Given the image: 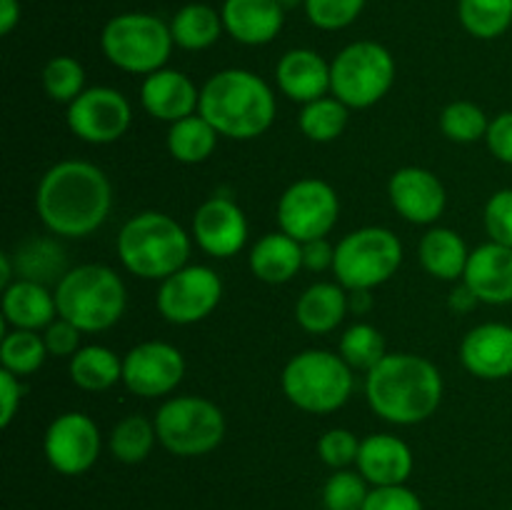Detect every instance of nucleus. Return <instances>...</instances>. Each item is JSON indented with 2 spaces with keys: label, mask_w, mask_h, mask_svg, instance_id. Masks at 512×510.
<instances>
[{
  "label": "nucleus",
  "mask_w": 512,
  "mask_h": 510,
  "mask_svg": "<svg viewBox=\"0 0 512 510\" xmlns=\"http://www.w3.org/2000/svg\"><path fill=\"white\" fill-rule=\"evenodd\" d=\"M13 260H10V253H0V288H8L13 283Z\"/></svg>",
  "instance_id": "51"
},
{
  "label": "nucleus",
  "mask_w": 512,
  "mask_h": 510,
  "mask_svg": "<svg viewBox=\"0 0 512 510\" xmlns=\"http://www.w3.org/2000/svg\"><path fill=\"white\" fill-rule=\"evenodd\" d=\"M220 133L200 113L170 123L168 128V153L183 165L205 163L218 148Z\"/></svg>",
  "instance_id": "30"
},
{
  "label": "nucleus",
  "mask_w": 512,
  "mask_h": 510,
  "mask_svg": "<svg viewBox=\"0 0 512 510\" xmlns=\"http://www.w3.org/2000/svg\"><path fill=\"white\" fill-rule=\"evenodd\" d=\"M275 83L288 100L308 105L330 93V63L310 48H293L275 65Z\"/></svg>",
  "instance_id": "22"
},
{
  "label": "nucleus",
  "mask_w": 512,
  "mask_h": 510,
  "mask_svg": "<svg viewBox=\"0 0 512 510\" xmlns=\"http://www.w3.org/2000/svg\"><path fill=\"white\" fill-rule=\"evenodd\" d=\"M305 15L320 30H343L358 20L365 0H305Z\"/></svg>",
  "instance_id": "40"
},
{
  "label": "nucleus",
  "mask_w": 512,
  "mask_h": 510,
  "mask_svg": "<svg viewBox=\"0 0 512 510\" xmlns=\"http://www.w3.org/2000/svg\"><path fill=\"white\" fill-rule=\"evenodd\" d=\"M113 210V185L90 160H60L50 165L35 190L40 223L60 238H88Z\"/></svg>",
  "instance_id": "1"
},
{
  "label": "nucleus",
  "mask_w": 512,
  "mask_h": 510,
  "mask_svg": "<svg viewBox=\"0 0 512 510\" xmlns=\"http://www.w3.org/2000/svg\"><path fill=\"white\" fill-rule=\"evenodd\" d=\"M225 33L240 45H268L280 35L285 23V10L278 0H225L223 8Z\"/></svg>",
  "instance_id": "23"
},
{
  "label": "nucleus",
  "mask_w": 512,
  "mask_h": 510,
  "mask_svg": "<svg viewBox=\"0 0 512 510\" xmlns=\"http://www.w3.org/2000/svg\"><path fill=\"white\" fill-rule=\"evenodd\" d=\"M418 258L425 273L438 280H463L465 268H468L470 250L468 243L455 233L453 228L433 225L428 233L420 238Z\"/></svg>",
  "instance_id": "27"
},
{
  "label": "nucleus",
  "mask_w": 512,
  "mask_h": 510,
  "mask_svg": "<svg viewBox=\"0 0 512 510\" xmlns=\"http://www.w3.org/2000/svg\"><path fill=\"white\" fill-rule=\"evenodd\" d=\"M70 380L85 393H103L123 380V358L105 345H83L68 363Z\"/></svg>",
  "instance_id": "28"
},
{
  "label": "nucleus",
  "mask_w": 512,
  "mask_h": 510,
  "mask_svg": "<svg viewBox=\"0 0 512 510\" xmlns=\"http://www.w3.org/2000/svg\"><path fill=\"white\" fill-rule=\"evenodd\" d=\"M460 363L473 378L505 380L512 375V325L480 323L460 340Z\"/></svg>",
  "instance_id": "18"
},
{
  "label": "nucleus",
  "mask_w": 512,
  "mask_h": 510,
  "mask_svg": "<svg viewBox=\"0 0 512 510\" xmlns=\"http://www.w3.org/2000/svg\"><path fill=\"white\" fill-rule=\"evenodd\" d=\"M155 443H158V430H155V420L145 418V415H125L123 420L113 425L110 430L108 448L115 460L125 465L143 463L150 453H153Z\"/></svg>",
  "instance_id": "31"
},
{
  "label": "nucleus",
  "mask_w": 512,
  "mask_h": 510,
  "mask_svg": "<svg viewBox=\"0 0 512 510\" xmlns=\"http://www.w3.org/2000/svg\"><path fill=\"white\" fill-rule=\"evenodd\" d=\"M510 510H512V508H510Z\"/></svg>",
  "instance_id": "53"
},
{
  "label": "nucleus",
  "mask_w": 512,
  "mask_h": 510,
  "mask_svg": "<svg viewBox=\"0 0 512 510\" xmlns=\"http://www.w3.org/2000/svg\"><path fill=\"white\" fill-rule=\"evenodd\" d=\"M335 263V245L328 238H315L303 243V268L320 273V270H333Z\"/></svg>",
  "instance_id": "47"
},
{
  "label": "nucleus",
  "mask_w": 512,
  "mask_h": 510,
  "mask_svg": "<svg viewBox=\"0 0 512 510\" xmlns=\"http://www.w3.org/2000/svg\"><path fill=\"white\" fill-rule=\"evenodd\" d=\"M158 443L180 458L208 455L223 443L225 415L213 400L200 395H175L155 413Z\"/></svg>",
  "instance_id": "10"
},
{
  "label": "nucleus",
  "mask_w": 512,
  "mask_h": 510,
  "mask_svg": "<svg viewBox=\"0 0 512 510\" xmlns=\"http://www.w3.org/2000/svg\"><path fill=\"white\" fill-rule=\"evenodd\" d=\"M490 128V120L485 110L473 100H453L440 113V130L448 140L460 145L478 143L485 140Z\"/></svg>",
  "instance_id": "37"
},
{
  "label": "nucleus",
  "mask_w": 512,
  "mask_h": 510,
  "mask_svg": "<svg viewBox=\"0 0 512 510\" xmlns=\"http://www.w3.org/2000/svg\"><path fill=\"white\" fill-rule=\"evenodd\" d=\"M23 403V383L15 373L0 368V425L8 428Z\"/></svg>",
  "instance_id": "46"
},
{
  "label": "nucleus",
  "mask_w": 512,
  "mask_h": 510,
  "mask_svg": "<svg viewBox=\"0 0 512 510\" xmlns=\"http://www.w3.org/2000/svg\"><path fill=\"white\" fill-rule=\"evenodd\" d=\"M485 143H488V150L500 163L512 165V110H505V113L495 115L490 120Z\"/></svg>",
  "instance_id": "45"
},
{
  "label": "nucleus",
  "mask_w": 512,
  "mask_h": 510,
  "mask_svg": "<svg viewBox=\"0 0 512 510\" xmlns=\"http://www.w3.org/2000/svg\"><path fill=\"white\" fill-rule=\"evenodd\" d=\"M360 440L353 430L348 428H330L320 435L318 455L328 468L343 470L358 460Z\"/></svg>",
  "instance_id": "41"
},
{
  "label": "nucleus",
  "mask_w": 512,
  "mask_h": 510,
  "mask_svg": "<svg viewBox=\"0 0 512 510\" xmlns=\"http://www.w3.org/2000/svg\"><path fill=\"white\" fill-rule=\"evenodd\" d=\"M193 243L210 258H233L245 248L250 235L243 208L228 195H213L198 205L190 223Z\"/></svg>",
  "instance_id": "16"
},
{
  "label": "nucleus",
  "mask_w": 512,
  "mask_h": 510,
  "mask_svg": "<svg viewBox=\"0 0 512 510\" xmlns=\"http://www.w3.org/2000/svg\"><path fill=\"white\" fill-rule=\"evenodd\" d=\"M280 388L298 410L310 415L335 413L355 388L353 368L340 353L308 348L295 353L280 373Z\"/></svg>",
  "instance_id": "6"
},
{
  "label": "nucleus",
  "mask_w": 512,
  "mask_h": 510,
  "mask_svg": "<svg viewBox=\"0 0 512 510\" xmlns=\"http://www.w3.org/2000/svg\"><path fill=\"white\" fill-rule=\"evenodd\" d=\"M403 265V243L380 225L353 230L335 245L333 275L345 290H373L388 283Z\"/></svg>",
  "instance_id": "9"
},
{
  "label": "nucleus",
  "mask_w": 512,
  "mask_h": 510,
  "mask_svg": "<svg viewBox=\"0 0 512 510\" xmlns=\"http://www.w3.org/2000/svg\"><path fill=\"white\" fill-rule=\"evenodd\" d=\"M443 375L433 360L415 353H388L365 373V398L385 423L418 425L443 403Z\"/></svg>",
  "instance_id": "2"
},
{
  "label": "nucleus",
  "mask_w": 512,
  "mask_h": 510,
  "mask_svg": "<svg viewBox=\"0 0 512 510\" xmlns=\"http://www.w3.org/2000/svg\"><path fill=\"white\" fill-rule=\"evenodd\" d=\"M460 25L478 40H495L512 25V0H458Z\"/></svg>",
  "instance_id": "34"
},
{
  "label": "nucleus",
  "mask_w": 512,
  "mask_h": 510,
  "mask_svg": "<svg viewBox=\"0 0 512 510\" xmlns=\"http://www.w3.org/2000/svg\"><path fill=\"white\" fill-rule=\"evenodd\" d=\"M348 313V290L340 283H328V280H320V283L305 288L295 303V320L310 335L333 333L348 318Z\"/></svg>",
  "instance_id": "26"
},
{
  "label": "nucleus",
  "mask_w": 512,
  "mask_h": 510,
  "mask_svg": "<svg viewBox=\"0 0 512 510\" xmlns=\"http://www.w3.org/2000/svg\"><path fill=\"white\" fill-rule=\"evenodd\" d=\"M223 298V280L210 265H185L160 280L155 305L173 325H195L208 318Z\"/></svg>",
  "instance_id": "12"
},
{
  "label": "nucleus",
  "mask_w": 512,
  "mask_h": 510,
  "mask_svg": "<svg viewBox=\"0 0 512 510\" xmlns=\"http://www.w3.org/2000/svg\"><path fill=\"white\" fill-rule=\"evenodd\" d=\"M53 293L60 318L78 325L83 333H103L113 328L128 305L123 278L100 263L68 268V273L55 283Z\"/></svg>",
  "instance_id": "5"
},
{
  "label": "nucleus",
  "mask_w": 512,
  "mask_h": 510,
  "mask_svg": "<svg viewBox=\"0 0 512 510\" xmlns=\"http://www.w3.org/2000/svg\"><path fill=\"white\" fill-rule=\"evenodd\" d=\"M363 510H423V500L408 485H380L370 488Z\"/></svg>",
  "instance_id": "44"
},
{
  "label": "nucleus",
  "mask_w": 512,
  "mask_h": 510,
  "mask_svg": "<svg viewBox=\"0 0 512 510\" xmlns=\"http://www.w3.org/2000/svg\"><path fill=\"white\" fill-rule=\"evenodd\" d=\"M15 268H18V278L38 280V283H45V280L63 278L68 273L65 268V253L55 240L40 238V240H28L18 248V255H15Z\"/></svg>",
  "instance_id": "35"
},
{
  "label": "nucleus",
  "mask_w": 512,
  "mask_h": 510,
  "mask_svg": "<svg viewBox=\"0 0 512 510\" xmlns=\"http://www.w3.org/2000/svg\"><path fill=\"white\" fill-rule=\"evenodd\" d=\"M350 108L340 103L335 95H323L313 103L303 105L298 115L300 133L313 143H333L348 128Z\"/></svg>",
  "instance_id": "32"
},
{
  "label": "nucleus",
  "mask_w": 512,
  "mask_h": 510,
  "mask_svg": "<svg viewBox=\"0 0 512 510\" xmlns=\"http://www.w3.org/2000/svg\"><path fill=\"white\" fill-rule=\"evenodd\" d=\"M338 353L353 370L370 373L388 355V350H385L383 333L375 325L355 323L340 335Z\"/></svg>",
  "instance_id": "36"
},
{
  "label": "nucleus",
  "mask_w": 512,
  "mask_h": 510,
  "mask_svg": "<svg viewBox=\"0 0 512 510\" xmlns=\"http://www.w3.org/2000/svg\"><path fill=\"white\" fill-rule=\"evenodd\" d=\"M373 290H348V310L353 315H368L373 310Z\"/></svg>",
  "instance_id": "50"
},
{
  "label": "nucleus",
  "mask_w": 512,
  "mask_h": 510,
  "mask_svg": "<svg viewBox=\"0 0 512 510\" xmlns=\"http://www.w3.org/2000/svg\"><path fill=\"white\" fill-rule=\"evenodd\" d=\"M20 23V0H0V35H10Z\"/></svg>",
  "instance_id": "49"
},
{
  "label": "nucleus",
  "mask_w": 512,
  "mask_h": 510,
  "mask_svg": "<svg viewBox=\"0 0 512 510\" xmlns=\"http://www.w3.org/2000/svg\"><path fill=\"white\" fill-rule=\"evenodd\" d=\"M278 5L288 13V10H295L298 5H305V0H278Z\"/></svg>",
  "instance_id": "52"
},
{
  "label": "nucleus",
  "mask_w": 512,
  "mask_h": 510,
  "mask_svg": "<svg viewBox=\"0 0 512 510\" xmlns=\"http://www.w3.org/2000/svg\"><path fill=\"white\" fill-rule=\"evenodd\" d=\"M65 120L70 133L83 143L110 145L128 133L133 123V105L118 88L95 85L85 88L68 105Z\"/></svg>",
  "instance_id": "13"
},
{
  "label": "nucleus",
  "mask_w": 512,
  "mask_h": 510,
  "mask_svg": "<svg viewBox=\"0 0 512 510\" xmlns=\"http://www.w3.org/2000/svg\"><path fill=\"white\" fill-rule=\"evenodd\" d=\"M395 58L375 40H355L330 60V95L350 110L373 108L395 83Z\"/></svg>",
  "instance_id": "8"
},
{
  "label": "nucleus",
  "mask_w": 512,
  "mask_h": 510,
  "mask_svg": "<svg viewBox=\"0 0 512 510\" xmlns=\"http://www.w3.org/2000/svg\"><path fill=\"white\" fill-rule=\"evenodd\" d=\"M58 318L55 293L38 280L18 278L3 288V325L43 333Z\"/></svg>",
  "instance_id": "24"
},
{
  "label": "nucleus",
  "mask_w": 512,
  "mask_h": 510,
  "mask_svg": "<svg viewBox=\"0 0 512 510\" xmlns=\"http://www.w3.org/2000/svg\"><path fill=\"white\" fill-rule=\"evenodd\" d=\"M185 378V355L165 340H143L123 355V385L138 398L170 395Z\"/></svg>",
  "instance_id": "15"
},
{
  "label": "nucleus",
  "mask_w": 512,
  "mask_h": 510,
  "mask_svg": "<svg viewBox=\"0 0 512 510\" xmlns=\"http://www.w3.org/2000/svg\"><path fill=\"white\" fill-rule=\"evenodd\" d=\"M368 485L358 470H335L323 485L325 510H363L370 493Z\"/></svg>",
  "instance_id": "39"
},
{
  "label": "nucleus",
  "mask_w": 512,
  "mask_h": 510,
  "mask_svg": "<svg viewBox=\"0 0 512 510\" xmlns=\"http://www.w3.org/2000/svg\"><path fill=\"white\" fill-rule=\"evenodd\" d=\"M413 450L403 438L390 433H373L360 440L358 473L373 488L380 485H405L413 473Z\"/></svg>",
  "instance_id": "20"
},
{
  "label": "nucleus",
  "mask_w": 512,
  "mask_h": 510,
  "mask_svg": "<svg viewBox=\"0 0 512 510\" xmlns=\"http://www.w3.org/2000/svg\"><path fill=\"white\" fill-rule=\"evenodd\" d=\"M223 15L208 3H188L173 15L170 20V33H173V43L178 48L190 50H208L215 45L223 35Z\"/></svg>",
  "instance_id": "29"
},
{
  "label": "nucleus",
  "mask_w": 512,
  "mask_h": 510,
  "mask_svg": "<svg viewBox=\"0 0 512 510\" xmlns=\"http://www.w3.org/2000/svg\"><path fill=\"white\" fill-rule=\"evenodd\" d=\"M40 83L50 100L70 105L85 90V68L73 55H55L45 63Z\"/></svg>",
  "instance_id": "38"
},
{
  "label": "nucleus",
  "mask_w": 512,
  "mask_h": 510,
  "mask_svg": "<svg viewBox=\"0 0 512 510\" xmlns=\"http://www.w3.org/2000/svg\"><path fill=\"white\" fill-rule=\"evenodd\" d=\"M48 348H45L43 333L38 330H20L13 328L0 340V365L3 370H10L18 378L33 375L48 360Z\"/></svg>",
  "instance_id": "33"
},
{
  "label": "nucleus",
  "mask_w": 512,
  "mask_h": 510,
  "mask_svg": "<svg viewBox=\"0 0 512 510\" xmlns=\"http://www.w3.org/2000/svg\"><path fill=\"white\" fill-rule=\"evenodd\" d=\"M80 335H83V330H80L78 325H73L70 320L60 318L58 315V318L43 330V340L50 358H73V355L83 348V345H80Z\"/></svg>",
  "instance_id": "43"
},
{
  "label": "nucleus",
  "mask_w": 512,
  "mask_h": 510,
  "mask_svg": "<svg viewBox=\"0 0 512 510\" xmlns=\"http://www.w3.org/2000/svg\"><path fill=\"white\" fill-rule=\"evenodd\" d=\"M340 218V198L320 178H300L278 200V225L298 243L328 238Z\"/></svg>",
  "instance_id": "11"
},
{
  "label": "nucleus",
  "mask_w": 512,
  "mask_h": 510,
  "mask_svg": "<svg viewBox=\"0 0 512 510\" xmlns=\"http://www.w3.org/2000/svg\"><path fill=\"white\" fill-rule=\"evenodd\" d=\"M463 283L478 295L480 303H512V248L490 240L470 250Z\"/></svg>",
  "instance_id": "21"
},
{
  "label": "nucleus",
  "mask_w": 512,
  "mask_h": 510,
  "mask_svg": "<svg viewBox=\"0 0 512 510\" xmlns=\"http://www.w3.org/2000/svg\"><path fill=\"white\" fill-rule=\"evenodd\" d=\"M250 273L268 285L290 283L303 268V243L288 233H265L250 250Z\"/></svg>",
  "instance_id": "25"
},
{
  "label": "nucleus",
  "mask_w": 512,
  "mask_h": 510,
  "mask_svg": "<svg viewBox=\"0 0 512 510\" xmlns=\"http://www.w3.org/2000/svg\"><path fill=\"white\" fill-rule=\"evenodd\" d=\"M198 113L220 138L255 140L265 135L278 113L273 88L245 68H225L210 75L200 88Z\"/></svg>",
  "instance_id": "3"
},
{
  "label": "nucleus",
  "mask_w": 512,
  "mask_h": 510,
  "mask_svg": "<svg viewBox=\"0 0 512 510\" xmlns=\"http://www.w3.org/2000/svg\"><path fill=\"white\" fill-rule=\"evenodd\" d=\"M388 198L395 213L413 225L438 223L448 205L443 180L420 165H405L390 175Z\"/></svg>",
  "instance_id": "17"
},
{
  "label": "nucleus",
  "mask_w": 512,
  "mask_h": 510,
  "mask_svg": "<svg viewBox=\"0 0 512 510\" xmlns=\"http://www.w3.org/2000/svg\"><path fill=\"white\" fill-rule=\"evenodd\" d=\"M140 103L145 113L163 123H178V120L195 115L200 108V90L183 70L160 68L145 75L140 85Z\"/></svg>",
  "instance_id": "19"
},
{
  "label": "nucleus",
  "mask_w": 512,
  "mask_h": 510,
  "mask_svg": "<svg viewBox=\"0 0 512 510\" xmlns=\"http://www.w3.org/2000/svg\"><path fill=\"white\" fill-rule=\"evenodd\" d=\"M100 48L118 70L130 75H150L168 68L173 53L170 23L153 13H120L103 25Z\"/></svg>",
  "instance_id": "7"
},
{
  "label": "nucleus",
  "mask_w": 512,
  "mask_h": 510,
  "mask_svg": "<svg viewBox=\"0 0 512 510\" xmlns=\"http://www.w3.org/2000/svg\"><path fill=\"white\" fill-rule=\"evenodd\" d=\"M115 248L128 273L160 283L188 265L193 235L173 215L160 213V210H143L125 220Z\"/></svg>",
  "instance_id": "4"
},
{
  "label": "nucleus",
  "mask_w": 512,
  "mask_h": 510,
  "mask_svg": "<svg viewBox=\"0 0 512 510\" xmlns=\"http://www.w3.org/2000/svg\"><path fill=\"white\" fill-rule=\"evenodd\" d=\"M100 448V428L90 415L70 410L60 413L50 420L43 438V453L48 458L50 468L60 475H83L98 463Z\"/></svg>",
  "instance_id": "14"
},
{
  "label": "nucleus",
  "mask_w": 512,
  "mask_h": 510,
  "mask_svg": "<svg viewBox=\"0 0 512 510\" xmlns=\"http://www.w3.org/2000/svg\"><path fill=\"white\" fill-rule=\"evenodd\" d=\"M478 303H480L478 295H475L465 283H460L458 288H453V293H450V298H448L450 310H453L455 315L470 313V310H475V305Z\"/></svg>",
  "instance_id": "48"
},
{
  "label": "nucleus",
  "mask_w": 512,
  "mask_h": 510,
  "mask_svg": "<svg viewBox=\"0 0 512 510\" xmlns=\"http://www.w3.org/2000/svg\"><path fill=\"white\" fill-rule=\"evenodd\" d=\"M483 223L493 243L512 248V188L490 195L483 210Z\"/></svg>",
  "instance_id": "42"
}]
</instances>
